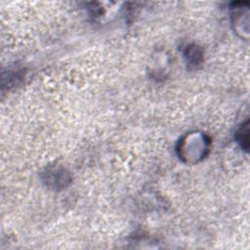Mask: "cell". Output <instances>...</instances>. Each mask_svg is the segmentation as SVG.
I'll list each match as a JSON object with an SVG mask.
<instances>
[{
  "label": "cell",
  "instance_id": "2",
  "mask_svg": "<svg viewBox=\"0 0 250 250\" xmlns=\"http://www.w3.org/2000/svg\"><path fill=\"white\" fill-rule=\"evenodd\" d=\"M185 58L189 68H196L203 60V52L196 45H189L185 52Z\"/></svg>",
  "mask_w": 250,
  "mask_h": 250
},
{
  "label": "cell",
  "instance_id": "3",
  "mask_svg": "<svg viewBox=\"0 0 250 250\" xmlns=\"http://www.w3.org/2000/svg\"><path fill=\"white\" fill-rule=\"evenodd\" d=\"M235 139L236 142L239 144V146L244 149L248 150L249 147V122L248 120L243 123L239 129L236 131L235 134Z\"/></svg>",
  "mask_w": 250,
  "mask_h": 250
},
{
  "label": "cell",
  "instance_id": "1",
  "mask_svg": "<svg viewBox=\"0 0 250 250\" xmlns=\"http://www.w3.org/2000/svg\"><path fill=\"white\" fill-rule=\"evenodd\" d=\"M179 146L191 147L179 150V155L185 157L188 162H196L206 155L209 149V140L204 135L191 134L187 136V138L181 142V145L179 144Z\"/></svg>",
  "mask_w": 250,
  "mask_h": 250
}]
</instances>
